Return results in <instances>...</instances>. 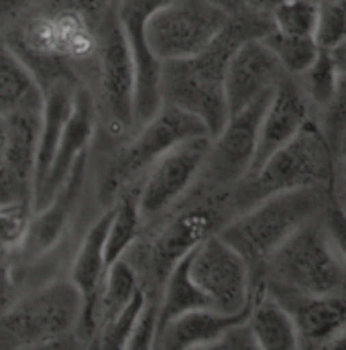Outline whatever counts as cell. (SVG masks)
Segmentation results:
<instances>
[{
  "label": "cell",
  "mask_w": 346,
  "mask_h": 350,
  "mask_svg": "<svg viewBox=\"0 0 346 350\" xmlns=\"http://www.w3.org/2000/svg\"><path fill=\"white\" fill-rule=\"evenodd\" d=\"M232 187L214 185L198 177L173 206L141 224L137 241L122 259L135 271L147 304L159 306L173 267L206 239L218 234L239 214Z\"/></svg>",
  "instance_id": "1"
},
{
  "label": "cell",
  "mask_w": 346,
  "mask_h": 350,
  "mask_svg": "<svg viewBox=\"0 0 346 350\" xmlns=\"http://www.w3.org/2000/svg\"><path fill=\"white\" fill-rule=\"evenodd\" d=\"M273 29L271 16L247 8L228 16L214 41L194 57L161 64L159 94L161 104H170L198 116L208 135L214 137L228 120L224 74L230 55L247 39L265 37Z\"/></svg>",
  "instance_id": "2"
},
{
  "label": "cell",
  "mask_w": 346,
  "mask_h": 350,
  "mask_svg": "<svg viewBox=\"0 0 346 350\" xmlns=\"http://www.w3.org/2000/svg\"><path fill=\"white\" fill-rule=\"evenodd\" d=\"M208 135L204 122L170 104H161L155 116L139 126L127 141L102 155H90V175H94V193L102 210L137 187L149 167L179 141Z\"/></svg>",
  "instance_id": "3"
},
{
  "label": "cell",
  "mask_w": 346,
  "mask_h": 350,
  "mask_svg": "<svg viewBox=\"0 0 346 350\" xmlns=\"http://www.w3.org/2000/svg\"><path fill=\"white\" fill-rule=\"evenodd\" d=\"M96 104V135L90 155H102L135 131V59L116 8L98 29L94 74L86 84Z\"/></svg>",
  "instance_id": "4"
},
{
  "label": "cell",
  "mask_w": 346,
  "mask_h": 350,
  "mask_svg": "<svg viewBox=\"0 0 346 350\" xmlns=\"http://www.w3.org/2000/svg\"><path fill=\"white\" fill-rule=\"evenodd\" d=\"M334 167L336 149L326 139L318 116H312L257 172L232 187L237 212L241 214L263 198L279 191L320 187L332 193Z\"/></svg>",
  "instance_id": "5"
},
{
  "label": "cell",
  "mask_w": 346,
  "mask_h": 350,
  "mask_svg": "<svg viewBox=\"0 0 346 350\" xmlns=\"http://www.w3.org/2000/svg\"><path fill=\"white\" fill-rule=\"evenodd\" d=\"M82 295L70 279H51L0 314V349H82L76 334Z\"/></svg>",
  "instance_id": "6"
},
{
  "label": "cell",
  "mask_w": 346,
  "mask_h": 350,
  "mask_svg": "<svg viewBox=\"0 0 346 350\" xmlns=\"http://www.w3.org/2000/svg\"><path fill=\"white\" fill-rule=\"evenodd\" d=\"M332 193L320 187L267 196L237 214L218 237L224 239L251 269L255 279L265 261L310 218L322 214Z\"/></svg>",
  "instance_id": "7"
},
{
  "label": "cell",
  "mask_w": 346,
  "mask_h": 350,
  "mask_svg": "<svg viewBox=\"0 0 346 350\" xmlns=\"http://www.w3.org/2000/svg\"><path fill=\"white\" fill-rule=\"evenodd\" d=\"M300 293H332L346 285V267L324 228L322 214L302 224L261 267L255 283Z\"/></svg>",
  "instance_id": "8"
},
{
  "label": "cell",
  "mask_w": 346,
  "mask_h": 350,
  "mask_svg": "<svg viewBox=\"0 0 346 350\" xmlns=\"http://www.w3.org/2000/svg\"><path fill=\"white\" fill-rule=\"evenodd\" d=\"M226 21L208 0H170L147 18L145 43L159 64L187 59L204 51Z\"/></svg>",
  "instance_id": "9"
},
{
  "label": "cell",
  "mask_w": 346,
  "mask_h": 350,
  "mask_svg": "<svg viewBox=\"0 0 346 350\" xmlns=\"http://www.w3.org/2000/svg\"><path fill=\"white\" fill-rule=\"evenodd\" d=\"M189 277L216 312L237 314L251 306V269L218 234L206 239L191 251Z\"/></svg>",
  "instance_id": "10"
},
{
  "label": "cell",
  "mask_w": 346,
  "mask_h": 350,
  "mask_svg": "<svg viewBox=\"0 0 346 350\" xmlns=\"http://www.w3.org/2000/svg\"><path fill=\"white\" fill-rule=\"evenodd\" d=\"M90 181V151L80 155L62 187L53 193L47 206L33 210L23 241L12 249L14 269L47 257L68 234Z\"/></svg>",
  "instance_id": "11"
},
{
  "label": "cell",
  "mask_w": 346,
  "mask_h": 350,
  "mask_svg": "<svg viewBox=\"0 0 346 350\" xmlns=\"http://www.w3.org/2000/svg\"><path fill=\"white\" fill-rule=\"evenodd\" d=\"M210 139V135H198L179 141L143 175L137 189L143 222L165 212L196 183L206 161Z\"/></svg>",
  "instance_id": "12"
},
{
  "label": "cell",
  "mask_w": 346,
  "mask_h": 350,
  "mask_svg": "<svg viewBox=\"0 0 346 350\" xmlns=\"http://www.w3.org/2000/svg\"><path fill=\"white\" fill-rule=\"evenodd\" d=\"M271 92L257 98L241 112L228 116L220 133L210 139L206 161L200 172L202 179L214 185L232 187L249 175L257 153L261 118Z\"/></svg>",
  "instance_id": "13"
},
{
  "label": "cell",
  "mask_w": 346,
  "mask_h": 350,
  "mask_svg": "<svg viewBox=\"0 0 346 350\" xmlns=\"http://www.w3.org/2000/svg\"><path fill=\"white\" fill-rule=\"evenodd\" d=\"M41 108H25L4 118V141L0 147V206L23 204L33 208Z\"/></svg>",
  "instance_id": "14"
},
{
  "label": "cell",
  "mask_w": 346,
  "mask_h": 350,
  "mask_svg": "<svg viewBox=\"0 0 346 350\" xmlns=\"http://www.w3.org/2000/svg\"><path fill=\"white\" fill-rule=\"evenodd\" d=\"M170 0H118L116 14L135 59V126L147 124L161 108L159 72L161 64L145 43L147 18Z\"/></svg>",
  "instance_id": "15"
},
{
  "label": "cell",
  "mask_w": 346,
  "mask_h": 350,
  "mask_svg": "<svg viewBox=\"0 0 346 350\" xmlns=\"http://www.w3.org/2000/svg\"><path fill=\"white\" fill-rule=\"evenodd\" d=\"M265 289L289 312L300 349H326L343 330H346V295L332 293H300L287 289Z\"/></svg>",
  "instance_id": "16"
},
{
  "label": "cell",
  "mask_w": 346,
  "mask_h": 350,
  "mask_svg": "<svg viewBox=\"0 0 346 350\" xmlns=\"http://www.w3.org/2000/svg\"><path fill=\"white\" fill-rule=\"evenodd\" d=\"M285 76L279 59L263 41V37L247 39L228 59L224 74V96L228 116L241 112L257 98L269 94Z\"/></svg>",
  "instance_id": "17"
},
{
  "label": "cell",
  "mask_w": 346,
  "mask_h": 350,
  "mask_svg": "<svg viewBox=\"0 0 346 350\" xmlns=\"http://www.w3.org/2000/svg\"><path fill=\"white\" fill-rule=\"evenodd\" d=\"M312 116L318 114L306 98L302 86L293 76L285 74L281 82L273 88L267 108L263 112L257 153L249 174L257 172L277 149H281L289 139H293L297 131L306 124V120Z\"/></svg>",
  "instance_id": "18"
},
{
  "label": "cell",
  "mask_w": 346,
  "mask_h": 350,
  "mask_svg": "<svg viewBox=\"0 0 346 350\" xmlns=\"http://www.w3.org/2000/svg\"><path fill=\"white\" fill-rule=\"evenodd\" d=\"M96 135V104L90 88L80 84L74 94V106L70 112V118L66 122L64 135L59 139L55 157L51 161V167L47 172L45 181L33 196V210H39L49 204L53 193L62 187L66 177L70 175L74 163L80 155L90 151L92 141Z\"/></svg>",
  "instance_id": "19"
},
{
  "label": "cell",
  "mask_w": 346,
  "mask_h": 350,
  "mask_svg": "<svg viewBox=\"0 0 346 350\" xmlns=\"http://www.w3.org/2000/svg\"><path fill=\"white\" fill-rule=\"evenodd\" d=\"M112 218V208L102 210V214L92 222L86 234L80 241V247L74 255V261L70 267V281L78 287L82 295V314L78 324V338L82 342V349H88L94 336V308L98 301V293L104 283L106 275V259H104V243L108 224Z\"/></svg>",
  "instance_id": "20"
},
{
  "label": "cell",
  "mask_w": 346,
  "mask_h": 350,
  "mask_svg": "<svg viewBox=\"0 0 346 350\" xmlns=\"http://www.w3.org/2000/svg\"><path fill=\"white\" fill-rule=\"evenodd\" d=\"M249 308L237 314H222L210 308L189 310L168 322L157 334L153 350L210 349V345L232 324L249 318Z\"/></svg>",
  "instance_id": "21"
},
{
  "label": "cell",
  "mask_w": 346,
  "mask_h": 350,
  "mask_svg": "<svg viewBox=\"0 0 346 350\" xmlns=\"http://www.w3.org/2000/svg\"><path fill=\"white\" fill-rule=\"evenodd\" d=\"M80 84L76 82H55L43 92L41 122L37 135V163H35V191L45 181L51 161L55 157L59 139L64 135L66 122L74 106V94ZM35 196V193H33Z\"/></svg>",
  "instance_id": "22"
},
{
  "label": "cell",
  "mask_w": 346,
  "mask_h": 350,
  "mask_svg": "<svg viewBox=\"0 0 346 350\" xmlns=\"http://www.w3.org/2000/svg\"><path fill=\"white\" fill-rule=\"evenodd\" d=\"M259 350L300 349V338L289 312L265 289L263 283L253 285L251 310L247 318Z\"/></svg>",
  "instance_id": "23"
},
{
  "label": "cell",
  "mask_w": 346,
  "mask_h": 350,
  "mask_svg": "<svg viewBox=\"0 0 346 350\" xmlns=\"http://www.w3.org/2000/svg\"><path fill=\"white\" fill-rule=\"evenodd\" d=\"M41 106L43 92L37 80L0 33V116Z\"/></svg>",
  "instance_id": "24"
},
{
  "label": "cell",
  "mask_w": 346,
  "mask_h": 350,
  "mask_svg": "<svg viewBox=\"0 0 346 350\" xmlns=\"http://www.w3.org/2000/svg\"><path fill=\"white\" fill-rule=\"evenodd\" d=\"M141 287H139L137 275L124 259H118L106 269L104 283H102V289L98 293V301L94 308V336L124 310V306L133 299V295Z\"/></svg>",
  "instance_id": "25"
},
{
  "label": "cell",
  "mask_w": 346,
  "mask_h": 350,
  "mask_svg": "<svg viewBox=\"0 0 346 350\" xmlns=\"http://www.w3.org/2000/svg\"><path fill=\"white\" fill-rule=\"evenodd\" d=\"M189 255L187 253L181 261L172 269V273L165 279L161 299H159V312H157V332L172 322L173 318L200 308H210L208 297L196 287V283L189 277ZM155 332V334H157Z\"/></svg>",
  "instance_id": "26"
},
{
  "label": "cell",
  "mask_w": 346,
  "mask_h": 350,
  "mask_svg": "<svg viewBox=\"0 0 346 350\" xmlns=\"http://www.w3.org/2000/svg\"><path fill=\"white\" fill-rule=\"evenodd\" d=\"M139 185L124 191L116 204L112 206V218L108 224L106 232V243H104V259L110 267L112 262L124 257V253L131 249V245L137 241L143 218L139 212Z\"/></svg>",
  "instance_id": "27"
},
{
  "label": "cell",
  "mask_w": 346,
  "mask_h": 350,
  "mask_svg": "<svg viewBox=\"0 0 346 350\" xmlns=\"http://www.w3.org/2000/svg\"><path fill=\"white\" fill-rule=\"evenodd\" d=\"M293 78L302 86L306 98L310 100L312 108L316 110V114H320L328 106V102L332 100V96L336 92L341 72L336 70V66L330 57V51L320 49L316 59L300 76H293Z\"/></svg>",
  "instance_id": "28"
},
{
  "label": "cell",
  "mask_w": 346,
  "mask_h": 350,
  "mask_svg": "<svg viewBox=\"0 0 346 350\" xmlns=\"http://www.w3.org/2000/svg\"><path fill=\"white\" fill-rule=\"evenodd\" d=\"M263 41L275 53L287 76H300L316 59L320 51L316 37H289L275 29H271L263 37Z\"/></svg>",
  "instance_id": "29"
},
{
  "label": "cell",
  "mask_w": 346,
  "mask_h": 350,
  "mask_svg": "<svg viewBox=\"0 0 346 350\" xmlns=\"http://www.w3.org/2000/svg\"><path fill=\"white\" fill-rule=\"evenodd\" d=\"M275 31L289 37H316L318 2L312 0H287L269 10Z\"/></svg>",
  "instance_id": "30"
},
{
  "label": "cell",
  "mask_w": 346,
  "mask_h": 350,
  "mask_svg": "<svg viewBox=\"0 0 346 350\" xmlns=\"http://www.w3.org/2000/svg\"><path fill=\"white\" fill-rule=\"evenodd\" d=\"M145 306V293L143 289H139L133 299L124 306V310L112 320L108 322L90 342V349H100V350H118L127 349V342L131 338V332L135 328V322L141 314Z\"/></svg>",
  "instance_id": "31"
},
{
  "label": "cell",
  "mask_w": 346,
  "mask_h": 350,
  "mask_svg": "<svg viewBox=\"0 0 346 350\" xmlns=\"http://www.w3.org/2000/svg\"><path fill=\"white\" fill-rule=\"evenodd\" d=\"M346 35V0H318L316 43L332 49Z\"/></svg>",
  "instance_id": "32"
},
{
  "label": "cell",
  "mask_w": 346,
  "mask_h": 350,
  "mask_svg": "<svg viewBox=\"0 0 346 350\" xmlns=\"http://www.w3.org/2000/svg\"><path fill=\"white\" fill-rule=\"evenodd\" d=\"M318 120L322 124L326 139L338 151L343 139L346 137V74H341L336 92L328 106L318 114Z\"/></svg>",
  "instance_id": "33"
},
{
  "label": "cell",
  "mask_w": 346,
  "mask_h": 350,
  "mask_svg": "<svg viewBox=\"0 0 346 350\" xmlns=\"http://www.w3.org/2000/svg\"><path fill=\"white\" fill-rule=\"evenodd\" d=\"M33 208L31 206H0V243L14 249L23 237L25 230L29 226V218H31Z\"/></svg>",
  "instance_id": "34"
},
{
  "label": "cell",
  "mask_w": 346,
  "mask_h": 350,
  "mask_svg": "<svg viewBox=\"0 0 346 350\" xmlns=\"http://www.w3.org/2000/svg\"><path fill=\"white\" fill-rule=\"evenodd\" d=\"M157 312L159 306L147 304L143 306L135 328L131 332V338L127 342L129 350H153V342H155V332H157Z\"/></svg>",
  "instance_id": "35"
},
{
  "label": "cell",
  "mask_w": 346,
  "mask_h": 350,
  "mask_svg": "<svg viewBox=\"0 0 346 350\" xmlns=\"http://www.w3.org/2000/svg\"><path fill=\"white\" fill-rule=\"evenodd\" d=\"M322 222L336 255L346 267V212L334 202V198H330V202L322 210Z\"/></svg>",
  "instance_id": "36"
},
{
  "label": "cell",
  "mask_w": 346,
  "mask_h": 350,
  "mask_svg": "<svg viewBox=\"0 0 346 350\" xmlns=\"http://www.w3.org/2000/svg\"><path fill=\"white\" fill-rule=\"evenodd\" d=\"M210 350H259L257 338L247 320L228 326L212 345Z\"/></svg>",
  "instance_id": "37"
},
{
  "label": "cell",
  "mask_w": 346,
  "mask_h": 350,
  "mask_svg": "<svg viewBox=\"0 0 346 350\" xmlns=\"http://www.w3.org/2000/svg\"><path fill=\"white\" fill-rule=\"evenodd\" d=\"M21 295L18 281L14 277L12 249L0 243V314Z\"/></svg>",
  "instance_id": "38"
},
{
  "label": "cell",
  "mask_w": 346,
  "mask_h": 350,
  "mask_svg": "<svg viewBox=\"0 0 346 350\" xmlns=\"http://www.w3.org/2000/svg\"><path fill=\"white\" fill-rule=\"evenodd\" d=\"M334 202L346 212V137L336 151V167H334V185H332Z\"/></svg>",
  "instance_id": "39"
},
{
  "label": "cell",
  "mask_w": 346,
  "mask_h": 350,
  "mask_svg": "<svg viewBox=\"0 0 346 350\" xmlns=\"http://www.w3.org/2000/svg\"><path fill=\"white\" fill-rule=\"evenodd\" d=\"M208 2L214 4L216 8L224 10L228 16L239 14V12H243V10L249 8V0H208Z\"/></svg>",
  "instance_id": "40"
},
{
  "label": "cell",
  "mask_w": 346,
  "mask_h": 350,
  "mask_svg": "<svg viewBox=\"0 0 346 350\" xmlns=\"http://www.w3.org/2000/svg\"><path fill=\"white\" fill-rule=\"evenodd\" d=\"M328 51H330V57H332L336 70H338L341 74H346V35L334 45V47H332V49H328Z\"/></svg>",
  "instance_id": "41"
},
{
  "label": "cell",
  "mask_w": 346,
  "mask_h": 350,
  "mask_svg": "<svg viewBox=\"0 0 346 350\" xmlns=\"http://www.w3.org/2000/svg\"><path fill=\"white\" fill-rule=\"evenodd\" d=\"M279 2H287V0H249V8H255V10L269 14V10ZM312 2H318V0H312Z\"/></svg>",
  "instance_id": "42"
},
{
  "label": "cell",
  "mask_w": 346,
  "mask_h": 350,
  "mask_svg": "<svg viewBox=\"0 0 346 350\" xmlns=\"http://www.w3.org/2000/svg\"><path fill=\"white\" fill-rule=\"evenodd\" d=\"M2 141H4V118L0 116V147H2Z\"/></svg>",
  "instance_id": "43"
},
{
  "label": "cell",
  "mask_w": 346,
  "mask_h": 350,
  "mask_svg": "<svg viewBox=\"0 0 346 350\" xmlns=\"http://www.w3.org/2000/svg\"><path fill=\"white\" fill-rule=\"evenodd\" d=\"M25 4H33V2H39V0H23Z\"/></svg>",
  "instance_id": "44"
}]
</instances>
